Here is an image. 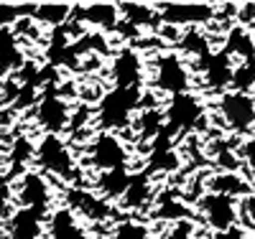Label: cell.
I'll return each instance as SVG.
<instances>
[{
  "mask_svg": "<svg viewBox=\"0 0 255 239\" xmlns=\"http://www.w3.org/2000/svg\"><path fill=\"white\" fill-rule=\"evenodd\" d=\"M143 99V89H118L113 86L110 92H105L97 104V125L102 133H115V130H125L133 122V115L138 112Z\"/></svg>",
  "mask_w": 255,
  "mask_h": 239,
  "instance_id": "1",
  "label": "cell"
},
{
  "mask_svg": "<svg viewBox=\"0 0 255 239\" xmlns=\"http://www.w3.org/2000/svg\"><path fill=\"white\" fill-rule=\"evenodd\" d=\"M33 158H36L38 168L49 173V176L69 181L77 173V160L72 156L69 145L61 140V135H44L38 140V145L33 148Z\"/></svg>",
  "mask_w": 255,
  "mask_h": 239,
  "instance_id": "2",
  "label": "cell"
},
{
  "mask_svg": "<svg viewBox=\"0 0 255 239\" xmlns=\"http://www.w3.org/2000/svg\"><path fill=\"white\" fill-rule=\"evenodd\" d=\"M153 84H156L158 92L171 94V97L189 92V86H191V72L186 67L184 56L176 54V51L158 54L156 61H153Z\"/></svg>",
  "mask_w": 255,
  "mask_h": 239,
  "instance_id": "3",
  "label": "cell"
},
{
  "mask_svg": "<svg viewBox=\"0 0 255 239\" xmlns=\"http://www.w3.org/2000/svg\"><path fill=\"white\" fill-rule=\"evenodd\" d=\"M217 112L227 130H232V133H248V130L255 127V94L230 89L220 97Z\"/></svg>",
  "mask_w": 255,
  "mask_h": 239,
  "instance_id": "4",
  "label": "cell"
},
{
  "mask_svg": "<svg viewBox=\"0 0 255 239\" xmlns=\"http://www.w3.org/2000/svg\"><path fill=\"white\" fill-rule=\"evenodd\" d=\"M90 163L100 170H123L130 163V150L123 143L120 135L115 133H100L92 143H90Z\"/></svg>",
  "mask_w": 255,
  "mask_h": 239,
  "instance_id": "5",
  "label": "cell"
},
{
  "mask_svg": "<svg viewBox=\"0 0 255 239\" xmlns=\"http://www.w3.org/2000/svg\"><path fill=\"white\" fill-rule=\"evenodd\" d=\"M202 120H204V104L197 94H191V92L171 97L163 107V122L171 130H176V133L194 130Z\"/></svg>",
  "mask_w": 255,
  "mask_h": 239,
  "instance_id": "6",
  "label": "cell"
},
{
  "mask_svg": "<svg viewBox=\"0 0 255 239\" xmlns=\"http://www.w3.org/2000/svg\"><path fill=\"white\" fill-rule=\"evenodd\" d=\"M156 13L163 26L191 28V26H207L217 15V8L209 3H166L158 5Z\"/></svg>",
  "mask_w": 255,
  "mask_h": 239,
  "instance_id": "7",
  "label": "cell"
},
{
  "mask_svg": "<svg viewBox=\"0 0 255 239\" xmlns=\"http://www.w3.org/2000/svg\"><path fill=\"white\" fill-rule=\"evenodd\" d=\"M199 211L204 216V222L215 232L238 227V219H240V204L235 199L222 196V193H212V191H207L199 199Z\"/></svg>",
  "mask_w": 255,
  "mask_h": 239,
  "instance_id": "8",
  "label": "cell"
},
{
  "mask_svg": "<svg viewBox=\"0 0 255 239\" xmlns=\"http://www.w3.org/2000/svg\"><path fill=\"white\" fill-rule=\"evenodd\" d=\"M72 122V107L67 97L61 94H44L36 104V125L44 130L46 135H59L69 127Z\"/></svg>",
  "mask_w": 255,
  "mask_h": 239,
  "instance_id": "9",
  "label": "cell"
},
{
  "mask_svg": "<svg viewBox=\"0 0 255 239\" xmlns=\"http://www.w3.org/2000/svg\"><path fill=\"white\" fill-rule=\"evenodd\" d=\"M15 199H18L20 209H33V211L46 214L51 201H54V191L41 173L28 170L20 176V181L15 186Z\"/></svg>",
  "mask_w": 255,
  "mask_h": 239,
  "instance_id": "10",
  "label": "cell"
},
{
  "mask_svg": "<svg viewBox=\"0 0 255 239\" xmlns=\"http://www.w3.org/2000/svg\"><path fill=\"white\" fill-rule=\"evenodd\" d=\"M110 74L118 89H140L143 77H145V67L138 51L133 49H123L115 54L113 64H110Z\"/></svg>",
  "mask_w": 255,
  "mask_h": 239,
  "instance_id": "11",
  "label": "cell"
},
{
  "mask_svg": "<svg viewBox=\"0 0 255 239\" xmlns=\"http://www.w3.org/2000/svg\"><path fill=\"white\" fill-rule=\"evenodd\" d=\"M46 214L33 209H18L5 219V234L8 239H44L46 232Z\"/></svg>",
  "mask_w": 255,
  "mask_h": 239,
  "instance_id": "12",
  "label": "cell"
},
{
  "mask_svg": "<svg viewBox=\"0 0 255 239\" xmlns=\"http://www.w3.org/2000/svg\"><path fill=\"white\" fill-rule=\"evenodd\" d=\"M46 232H49V239H90L87 229L79 222V216L67 206L54 209L49 214Z\"/></svg>",
  "mask_w": 255,
  "mask_h": 239,
  "instance_id": "13",
  "label": "cell"
},
{
  "mask_svg": "<svg viewBox=\"0 0 255 239\" xmlns=\"http://www.w3.org/2000/svg\"><path fill=\"white\" fill-rule=\"evenodd\" d=\"M207 191L212 193H222V196H230V199H245L253 193V186L248 178H243L240 173L235 170H222L217 176H212L209 183H207Z\"/></svg>",
  "mask_w": 255,
  "mask_h": 239,
  "instance_id": "14",
  "label": "cell"
},
{
  "mask_svg": "<svg viewBox=\"0 0 255 239\" xmlns=\"http://www.w3.org/2000/svg\"><path fill=\"white\" fill-rule=\"evenodd\" d=\"M69 204L84 216V219H92V222H105L113 216V206L102 196H95L90 191H72Z\"/></svg>",
  "mask_w": 255,
  "mask_h": 239,
  "instance_id": "15",
  "label": "cell"
},
{
  "mask_svg": "<svg viewBox=\"0 0 255 239\" xmlns=\"http://www.w3.org/2000/svg\"><path fill=\"white\" fill-rule=\"evenodd\" d=\"M74 13L79 15V20L90 23L100 31H113L120 20V10L118 5L113 3H95V5H82V8H74Z\"/></svg>",
  "mask_w": 255,
  "mask_h": 239,
  "instance_id": "16",
  "label": "cell"
},
{
  "mask_svg": "<svg viewBox=\"0 0 255 239\" xmlns=\"http://www.w3.org/2000/svg\"><path fill=\"white\" fill-rule=\"evenodd\" d=\"M232 72H235V61H232L225 51L207 56V64H204V79H207L209 86H215V89L230 86V84H232Z\"/></svg>",
  "mask_w": 255,
  "mask_h": 239,
  "instance_id": "17",
  "label": "cell"
},
{
  "mask_svg": "<svg viewBox=\"0 0 255 239\" xmlns=\"http://www.w3.org/2000/svg\"><path fill=\"white\" fill-rule=\"evenodd\" d=\"M130 176H133V173L128 170V168H123V170H108V173H100L95 186L102 193L105 201H108V199H123L128 183H130Z\"/></svg>",
  "mask_w": 255,
  "mask_h": 239,
  "instance_id": "18",
  "label": "cell"
},
{
  "mask_svg": "<svg viewBox=\"0 0 255 239\" xmlns=\"http://www.w3.org/2000/svg\"><path fill=\"white\" fill-rule=\"evenodd\" d=\"M153 196V186H151V178L145 173H133L130 176V183H128L125 193H123V206L125 209H138L143 204H148Z\"/></svg>",
  "mask_w": 255,
  "mask_h": 239,
  "instance_id": "19",
  "label": "cell"
},
{
  "mask_svg": "<svg viewBox=\"0 0 255 239\" xmlns=\"http://www.w3.org/2000/svg\"><path fill=\"white\" fill-rule=\"evenodd\" d=\"M225 54L238 64L240 61H255V38H250V33L245 28H235L230 31L227 43H225Z\"/></svg>",
  "mask_w": 255,
  "mask_h": 239,
  "instance_id": "20",
  "label": "cell"
},
{
  "mask_svg": "<svg viewBox=\"0 0 255 239\" xmlns=\"http://www.w3.org/2000/svg\"><path fill=\"white\" fill-rule=\"evenodd\" d=\"M72 13H74V8L67 5V3H54V5L44 3V5H33L31 20H36V23L46 26V28H59V26L67 23Z\"/></svg>",
  "mask_w": 255,
  "mask_h": 239,
  "instance_id": "21",
  "label": "cell"
},
{
  "mask_svg": "<svg viewBox=\"0 0 255 239\" xmlns=\"http://www.w3.org/2000/svg\"><path fill=\"white\" fill-rule=\"evenodd\" d=\"M23 64V54H20L15 36L8 31H0V74H8L13 69H18Z\"/></svg>",
  "mask_w": 255,
  "mask_h": 239,
  "instance_id": "22",
  "label": "cell"
},
{
  "mask_svg": "<svg viewBox=\"0 0 255 239\" xmlns=\"http://www.w3.org/2000/svg\"><path fill=\"white\" fill-rule=\"evenodd\" d=\"M118 10H120V15H123L125 23H130L133 28L156 26V23H158V13H156V8H151V5H140V3L130 5V3H120Z\"/></svg>",
  "mask_w": 255,
  "mask_h": 239,
  "instance_id": "23",
  "label": "cell"
},
{
  "mask_svg": "<svg viewBox=\"0 0 255 239\" xmlns=\"http://www.w3.org/2000/svg\"><path fill=\"white\" fill-rule=\"evenodd\" d=\"M110 239H153L148 224L143 222H135V219H125V222H118Z\"/></svg>",
  "mask_w": 255,
  "mask_h": 239,
  "instance_id": "24",
  "label": "cell"
},
{
  "mask_svg": "<svg viewBox=\"0 0 255 239\" xmlns=\"http://www.w3.org/2000/svg\"><path fill=\"white\" fill-rule=\"evenodd\" d=\"M232 89L235 92H248L255 86V61H240L235 64V72H232Z\"/></svg>",
  "mask_w": 255,
  "mask_h": 239,
  "instance_id": "25",
  "label": "cell"
},
{
  "mask_svg": "<svg viewBox=\"0 0 255 239\" xmlns=\"http://www.w3.org/2000/svg\"><path fill=\"white\" fill-rule=\"evenodd\" d=\"M138 130H140V135L143 138H153L161 125H163V110H153V107H148V110H143L138 115Z\"/></svg>",
  "mask_w": 255,
  "mask_h": 239,
  "instance_id": "26",
  "label": "cell"
},
{
  "mask_svg": "<svg viewBox=\"0 0 255 239\" xmlns=\"http://www.w3.org/2000/svg\"><path fill=\"white\" fill-rule=\"evenodd\" d=\"M181 46H184V51L186 54H194V56H207L209 54V46H207V38L202 36V33H186L184 38H181Z\"/></svg>",
  "mask_w": 255,
  "mask_h": 239,
  "instance_id": "27",
  "label": "cell"
},
{
  "mask_svg": "<svg viewBox=\"0 0 255 239\" xmlns=\"http://www.w3.org/2000/svg\"><path fill=\"white\" fill-rule=\"evenodd\" d=\"M240 219H243L250 229H255V191L250 193V196L243 199V204H240Z\"/></svg>",
  "mask_w": 255,
  "mask_h": 239,
  "instance_id": "28",
  "label": "cell"
},
{
  "mask_svg": "<svg viewBox=\"0 0 255 239\" xmlns=\"http://www.w3.org/2000/svg\"><path fill=\"white\" fill-rule=\"evenodd\" d=\"M163 204H166V209H161V211H158V216H161V219L181 222L184 216H186V209H184L179 201H163Z\"/></svg>",
  "mask_w": 255,
  "mask_h": 239,
  "instance_id": "29",
  "label": "cell"
},
{
  "mask_svg": "<svg viewBox=\"0 0 255 239\" xmlns=\"http://www.w3.org/2000/svg\"><path fill=\"white\" fill-rule=\"evenodd\" d=\"M240 158L245 160L248 170L255 176V138H248V140L243 143V148H240Z\"/></svg>",
  "mask_w": 255,
  "mask_h": 239,
  "instance_id": "30",
  "label": "cell"
},
{
  "mask_svg": "<svg viewBox=\"0 0 255 239\" xmlns=\"http://www.w3.org/2000/svg\"><path fill=\"white\" fill-rule=\"evenodd\" d=\"M212 239H248V232L238 224V227L225 229V232H215V234H212Z\"/></svg>",
  "mask_w": 255,
  "mask_h": 239,
  "instance_id": "31",
  "label": "cell"
},
{
  "mask_svg": "<svg viewBox=\"0 0 255 239\" xmlns=\"http://www.w3.org/2000/svg\"><path fill=\"white\" fill-rule=\"evenodd\" d=\"M5 163H8V160H5V153H3V150H0V173L5 170Z\"/></svg>",
  "mask_w": 255,
  "mask_h": 239,
  "instance_id": "32",
  "label": "cell"
},
{
  "mask_svg": "<svg viewBox=\"0 0 255 239\" xmlns=\"http://www.w3.org/2000/svg\"><path fill=\"white\" fill-rule=\"evenodd\" d=\"M8 122V112H0V125H5Z\"/></svg>",
  "mask_w": 255,
  "mask_h": 239,
  "instance_id": "33",
  "label": "cell"
}]
</instances>
